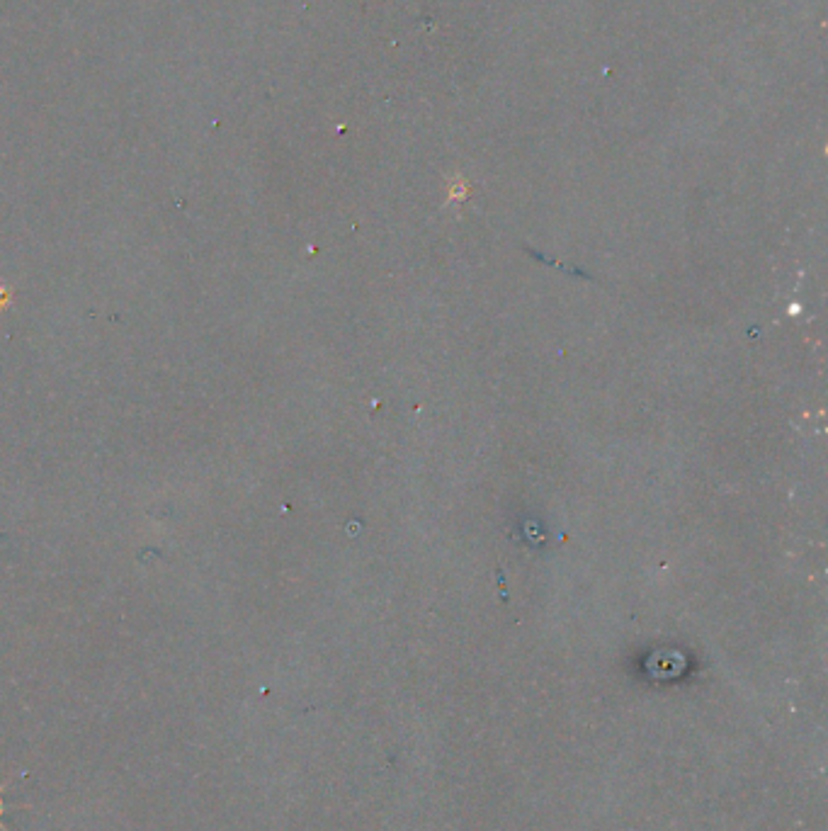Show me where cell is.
Returning <instances> with one entry per match:
<instances>
[{"label":"cell","mask_w":828,"mask_h":831,"mask_svg":"<svg viewBox=\"0 0 828 831\" xmlns=\"http://www.w3.org/2000/svg\"><path fill=\"white\" fill-rule=\"evenodd\" d=\"M3 790H5V785H0V829L3 831H10L8 827H5V822H3V814L8 812V810H20L22 805H5V800H3Z\"/></svg>","instance_id":"6da1fadb"}]
</instances>
